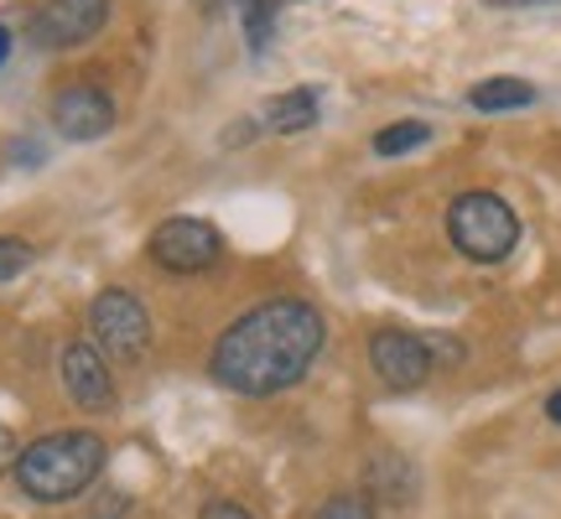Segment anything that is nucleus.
I'll return each instance as SVG.
<instances>
[{
    "label": "nucleus",
    "mask_w": 561,
    "mask_h": 519,
    "mask_svg": "<svg viewBox=\"0 0 561 519\" xmlns=\"http://www.w3.org/2000/svg\"><path fill=\"white\" fill-rule=\"evenodd\" d=\"M322 115V94L318 89H286L276 100H265L261 109V130H276V136H297V130H312Z\"/></svg>",
    "instance_id": "9d476101"
},
{
    "label": "nucleus",
    "mask_w": 561,
    "mask_h": 519,
    "mask_svg": "<svg viewBox=\"0 0 561 519\" xmlns=\"http://www.w3.org/2000/svg\"><path fill=\"white\" fill-rule=\"evenodd\" d=\"M58 380H62V395L79 405L83 416H110L121 405V390H115V369L104 359L94 343H62L58 354Z\"/></svg>",
    "instance_id": "6e6552de"
},
{
    "label": "nucleus",
    "mask_w": 561,
    "mask_h": 519,
    "mask_svg": "<svg viewBox=\"0 0 561 519\" xmlns=\"http://www.w3.org/2000/svg\"><path fill=\"white\" fill-rule=\"evenodd\" d=\"M32 260H37V250H32L26 240H16V234H0V286H11V280H16Z\"/></svg>",
    "instance_id": "dca6fc26"
},
{
    "label": "nucleus",
    "mask_w": 561,
    "mask_h": 519,
    "mask_svg": "<svg viewBox=\"0 0 561 519\" xmlns=\"http://www.w3.org/2000/svg\"><path fill=\"white\" fill-rule=\"evenodd\" d=\"M364 494L385 504H405L416 494V468L401 452H375V458L364 462Z\"/></svg>",
    "instance_id": "9b49d317"
},
{
    "label": "nucleus",
    "mask_w": 561,
    "mask_h": 519,
    "mask_svg": "<svg viewBox=\"0 0 561 519\" xmlns=\"http://www.w3.org/2000/svg\"><path fill=\"white\" fill-rule=\"evenodd\" d=\"M426 140H432V125L426 120H396V125H385V130H375V157L396 161V157H405V151L426 146Z\"/></svg>",
    "instance_id": "ddd939ff"
},
{
    "label": "nucleus",
    "mask_w": 561,
    "mask_h": 519,
    "mask_svg": "<svg viewBox=\"0 0 561 519\" xmlns=\"http://www.w3.org/2000/svg\"><path fill=\"white\" fill-rule=\"evenodd\" d=\"M16 458H21L16 437H11V431H5V426H0V473H5V468H16Z\"/></svg>",
    "instance_id": "aec40b11"
},
{
    "label": "nucleus",
    "mask_w": 561,
    "mask_h": 519,
    "mask_svg": "<svg viewBox=\"0 0 561 519\" xmlns=\"http://www.w3.org/2000/svg\"><path fill=\"white\" fill-rule=\"evenodd\" d=\"M447 240L473 265H500L520 244V214L500 193H483V187L458 193V198L447 203Z\"/></svg>",
    "instance_id": "7ed1b4c3"
},
{
    "label": "nucleus",
    "mask_w": 561,
    "mask_h": 519,
    "mask_svg": "<svg viewBox=\"0 0 561 519\" xmlns=\"http://www.w3.org/2000/svg\"><path fill=\"white\" fill-rule=\"evenodd\" d=\"M5 58H11V32L0 26V68H5Z\"/></svg>",
    "instance_id": "4be33fe9"
},
{
    "label": "nucleus",
    "mask_w": 561,
    "mask_h": 519,
    "mask_svg": "<svg viewBox=\"0 0 561 519\" xmlns=\"http://www.w3.org/2000/svg\"><path fill=\"white\" fill-rule=\"evenodd\" d=\"M53 130H58L62 140H100L115 130V100L104 94L100 83H68V89H58L53 94Z\"/></svg>",
    "instance_id": "1a4fd4ad"
},
{
    "label": "nucleus",
    "mask_w": 561,
    "mask_h": 519,
    "mask_svg": "<svg viewBox=\"0 0 561 519\" xmlns=\"http://www.w3.org/2000/svg\"><path fill=\"white\" fill-rule=\"evenodd\" d=\"M276 11H280V0H240V21H244V42H250V53H265V47H271Z\"/></svg>",
    "instance_id": "4468645a"
},
{
    "label": "nucleus",
    "mask_w": 561,
    "mask_h": 519,
    "mask_svg": "<svg viewBox=\"0 0 561 519\" xmlns=\"http://www.w3.org/2000/svg\"><path fill=\"white\" fill-rule=\"evenodd\" d=\"M546 420H557V426H561V390H551V395H546Z\"/></svg>",
    "instance_id": "412c9836"
},
{
    "label": "nucleus",
    "mask_w": 561,
    "mask_h": 519,
    "mask_svg": "<svg viewBox=\"0 0 561 519\" xmlns=\"http://www.w3.org/2000/svg\"><path fill=\"white\" fill-rule=\"evenodd\" d=\"M146 255L172 276H203L224 260V234L208 219H167L151 229Z\"/></svg>",
    "instance_id": "39448f33"
},
{
    "label": "nucleus",
    "mask_w": 561,
    "mask_h": 519,
    "mask_svg": "<svg viewBox=\"0 0 561 519\" xmlns=\"http://www.w3.org/2000/svg\"><path fill=\"white\" fill-rule=\"evenodd\" d=\"M426 343H432V359H437V364H447V369H453V364H462V359H468V348H462L458 338H442V333H426Z\"/></svg>",
    "instance_id": "a211bd4d"
},
{
    "label": "nucleus",
    "mask_w": 561,
    "mask_h": 519,
    "mask_svg": "<svg viewBox=\"0 0 561 519\" xmlns=\"http://www.w3.org/2000/svg\"><path fill=\"white\" fill-rule=\"evenodd\" d=\"M104 21H110V0H42L26 21V37L42 53H68L100 37Z\"/></svg>",
    "instance_id": "0eeeda50"
},
{
    "label": "nucleus",
    "mask_w": 561,
    "mask_h": 519,
    "mask_svg": "<svg viewBox=\"0 0 561 519\" xmlns=\"http://www.w3.org/2000/svg\"><path fill=\"white\" fill-rule=\"evenodd\" d=\"M312 519H375V499H369L364 488H339V494H328V499L318 504Z\"/></svg>",
    "instance_id": "2eb2a0df"
},
{
    "label": "nucleus",
    "mask_w": 561,
    "mask_h": 519,
    "mask_svg": "<svg viewBox=\"0 0 561 519\" xmlns=\"http://www.w3.org/2000/svg\"><path fill=\"white\" fill-rule=\"evenodd\" d=\"M198 519H255V515H250V509H244L240 499H214Z\"/></svg>",
    "instance_id": "6ab92c4d"
},
{
    "label": "nucleus",
    "mask_w": 561,
    "mask_h": 519,
    "mask_svg": "<svg viewBox=\"0 0 561 519\" xmlns=\"http://www.w3.org/2000/svg\"><path fill=\"white\" fill-rule=\"evenodd\" d=\"M110 462V441L100 431H47V437L21 447L11 478L32 504H73L94 488V478Z\"/></svg>",
    "instance_id": "f03ea898"
},
{
    "label": "nucleus",
    "mask_w": 561,
    "mask_h": 519,
    "mask_svg": "<svg viewBox=\"0 0 561 519\" xmlns=\"http://www.w3.org/2000/svg\"><path fill=\"white\" fill-rule=\"evenodd\" d=\"M369 369H375V380L385 390H396V395H411L421 384L432 380V343L426 333H405V327H375L369 333Z\"/></svg>",
    "instance_id": "423d86ee"
},
{
    "label": "nucleus",
    "mask_w": 561,
    "mask_h": 519,
    "mask_svg": "<svg viewBox=\"0 0 561 519\" xmlns=\"http://www.w3.org/2000/svg\"><path fill=\"white\" fill-rule=\"evenodd\" d=\"M483 5H546V0H483Z\"/></svg>",
    "instance_id": "5701e85b"
},
{
    "label": "nucleus",
    "mask_w": 561,
    "mask_h": 519,
    "mask_svg": "<svg viewBox=\"0 0 561 519\" xmlns=\"http://www.w3.org/2000/svg\"><path fill=\"white\" fill-rule=\"evenodd\" d=\"M328 348V318L307 297H271L229 322L208 354V374L229 395H280L307 380Z\"/></svg>",
    "instance_id": "f257e3e1"
},
{
    "label": "nucleus",
    "mask_w": 561,
    "mask_h": 519,
    "mask_svg": "<svg viewBox=\"0 0 561 519\" xmlns=\"http://www.w3.org/2000/svg\"><path fill=\"white\" fill-rule=\"evenodd\" d=\"M468 104L479 109V115H510V109H525V104H536V89L525 79H483L468 89Z\"/></svg>",
    "instance_id": "f8f14e48"
},
{
    "label": "nucleus",
    "mask_w": 561,
    "mask_h": 519,
    "mask_svg": "<svg viewBox=\"0 0 561 519\" xmlns=\"http://www.w3.org/2000/svg\"><path fill=\"white\" fill-rule=\"evenodd\" d=\"M89 343L100 348L110 364H140L151 348V312L136 291L125 286H104L89 301Z\"/></svg>",
    "instance_id": "20e7f679"
},
{
    "label": "nucleus",
    "mask_w": 561,
    "mask_h": 519,
    "mask_svg": "<svg viewBox=\"0 0 561 519\" xmlns=\"http://www.w3.org/2000/svg\"><path fill=\"white\" fill-rule=\"evenodd\" d=\"M130 504H136V499H130L125 488H104L100 499L89 504V519H125V515H130Z\"/></svg>",
    "instance_id": "f3484780"
}]
</instances>
